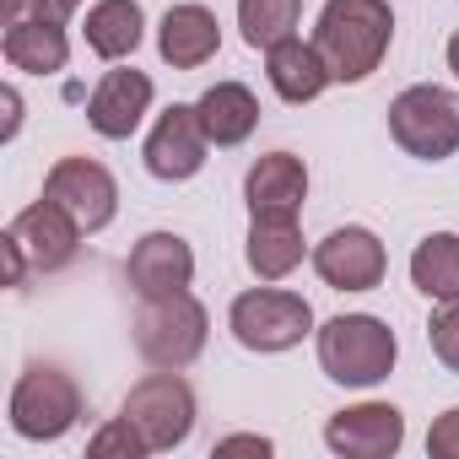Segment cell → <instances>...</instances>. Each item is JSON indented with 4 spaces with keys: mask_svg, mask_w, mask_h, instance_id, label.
<instances>
[{
    "mask_svg": "<svg viewBox=\"0 0 459 459\" xmlns=\"http://www.w3.org/2000/svg\"><path fill=\"white\" fill-rule=\"evenodd\" d=\"M394 39V17L389 0H325L319 28H314V49L325 55L335 82H368Z\"/></svg>",
    "mask_w": 459,
    "mask_h": 459,
    "instance_id": "1",
    "label": "cell"
},
{
    "mask_svg": "<svg viewBox=\"0 0 459 459\" xmlns=\"http://www.w3.org/2000/svg\"><path fill=\"white\" fill-rule=\"evenodd\" d=\"M76 244H82V221L60 200L44 195L39 205L17 211V221L0 238V249H6V287H22L28 271H39V276L65 271L76 260Z\"/></svg>",
    "mask_w": 459,
    "mask_h": 459,
    "instance_id": "2",
    "label": "cell"
},
{
    "mask_svg": "<svg viewBox=\"0 0 459 459\" xmlns=\"http://www.w3.org/2000/svg\"><path fill=\"white\" fill-rule=\"evenodd\" d=\"M394 357H400L394 330L373 314H335L319 330V368L346 389H368V384L389 378Z\"/></svg>",
    "mask_w": 459,
    "mask_h": 459,
    "instance_id": "3",
    "label": "cell"
},
{
    "mask_svg": "<svg viewBox=\"0 0 459 459\" xmlns=\"http://www.w3.org/2000/svg\"><path fill=\"white\" fill-rule=\"evenodd\" d=\"M205 308L184 292H168V298H141V314H135V351L152 362V368H189L200 351H205Z\"/></svg>",
    "mask_w": 459,
    "mask_h": 459,
    "instance_id": "4",
    "label": "cell"
},
{
    "mask_svg": "<svg viewBox=\"0 0 459 459\" xmlns=\"http://www.w3.org/2000/svg\"><path fill=\"white\" fill-rule=\"evenodd\" d=\"M82 421V389L65 368L33 362L12 389V432L28 443H55Z\"/></svg>",
    "mask_w": 459,
    "mask_h": 459,
    "instance_id": "5",
    "label": "cell"
},
{
    "mask_svg": "<svg viewBox=\"0 0 459 459\" xmlns=\"http://www.w3.org/2000/svg\"><path fill=\"white\" fill-rule=\"evenodd\" d=\"M119 416L146 437L152 454H168V448H178V443L195 432V389H189L173 368H157V373H146V378L125 394Z\"/></svg>",
    "mask_w": 459,
    "mask_h": 459,
    "instance_id": "6",
    "label": "cell"
},
{
    "mask_svg": "<svg viewBox=\"0 0 459 459\" xmlns=\"http://www.w3.org/2000/svg\"><path fill=\"white\" fill-rule=\"evenodd\" d=\"M389 135L421 162L454 157L459 152V92H448V87H405L389 103Z\"/></svg>",
    "mask_w": 459,
    "mask_h": 459,
    "instance_id": "7",
    "label": "cell"
},
{
    "mask_svg": "<svg viewBox=\"0 0 459 459\" xmlns=\"http://www.w3.org/2000/svg\"><path fill=\"white\" fill-rule=\"evenodd\" d=\"M227 325H233L244 351H292L308 330H314V308L298 292L281 287H255L238 292L233 308H227Z\"/></svg>",
    "mask_w": 459,
    "mask_h": 459,
    "instance_id": "8",
    "label": "cell"
},
{
    "mask_svg": "<svg viewBox=\"0 0 459 459\" xmlns=\"http://www.w3.org/2000/svg\"><path fill=\"white\" fill-rule=\"evenodd\" d=\"M44 195L60 200L82 221V233H103V227L114 221V211H119V184L92 157H60L49 168V178H44Z\"/></svg>",
    "mask_w": 459,
    "mask_h": 459,
    "instance_id": "9",
    "label": "cell"
},
{
    "mask_svg": "<svg viewBox=\"0 0 459 459\" xmlns=\"http://www.w3.org/2000/svg\"><path fill=\"white\" fill-rule=\"evenodd\" d=\"M314 271L335 292H373L384 281V271H389V255L368 227H335V233L314 249Z\"/></svg>",
    "mask_w": 459,
    "mask_h": 459,
    "instance_id": "10",
    "label": "cell"
},
{
    "mask_svg": "<svg viewBox=\"0 0 459 459\" xmlns=\"http://www.w3.org/2000/svg\"><path fill=\"white\" fill-rule=\"evenodd\" d=\"M205 130H200V114H195V103H173L157 125H152V135H146V173L152 178H162V184H184V178H195L200 168H205Z\"/></svg>",
    "mask_w": 459,
    "mask_h": 459,
    "instance_id": "11",
    "label": "cell"
},
{
    "mask_svg": "<svg viewBox=\"0 0 459 459\" xmlns=\"http://www.w3.org/2000/svg\"><path fill=\"white\" fill-rule=\"evenodd\" d=\"M325 443L346 459H389L400 443H405V416L384 400H368V405H346L325 421Z\"/></svg>",
    "mask_w": 459,
    "mask_h": 459,
    "instance_id": "12",
    "label": "cell"
},
{
    "mask_svg": "<svg viewBox=\"0 0 459 459\" xmlns=\"http://www.w3.org/2000/svg\"><path fill=\"white\" fill-rule=\"evenodd\" d=\"M125 276H130L135 298H168V292H184L195 281V255L178 233H146L130 249Z\"/></svg>",
    "mask_w": 459,
    "mask_h": 459,
    "instance_id": "13",
    "label": "cell"
},
{
    "mask_svg": "<svg viewBox=\"0 0 459 459\" xmlns=\"http://www.w3.org/2000/svg\"><path fill=\"white\" fill-rule=\"evenodd\" d=\"M152 108V76L146 71H108L98 82V92L87 98V125L103 141H130L135 125Z\"/></svg>",
    "mask_w": 459,
    "mask_h": 459,
    "instance_id": "14",
    "label": "cell"
},
{
    "mask_svg": "<svg viewBox=\"0 0 459 459\" xmlns=\"http://www.w3.org/2000/svg\"><path fill=\"white\" fill-rule=\"evenodd\" d=\"M249 216H298L308 200V168L292 152H265L244 178Z\"/></svg>",
    "mask_w": 459,
    "mask_h": 459,
    "instance_id": "15",
    "label": "cell"
},
{
    "mask_svg": "<svg viewBox=\"0 0 459 459\" xmlns=\"http://www.w3.org/2000/svg\"><path fill=\"white\" fill-rule=\"evenodd\" d=\"M0 49H6V65H12V71H28V76H55V71H65V60H71L65 28H60L55 17H39V12L6 22Z\"/></svg>",
    "mask_w": 459,
    "mask_h": 459,
    "instance_id": "16",
    "label": "cell"
},
{
    "mask_svg": "<svg viewBox=\"0 0 459 459\" xmlns=\"http://www.w3.org/2000/svg\"><path fill=\"white\" fill-rule=\"evenodd\" d=\"M216 49H221V28L205 6H173L157 28V55L173 71H200L205 60H216Z\"/></svg>",
    "mask_w": 459,
    "mask_h": 459,
    "instance_id": "17",
    "label": "cell"
},
{
    "mask_svg": "<svg viewBox=\"0 0 459 459\" xmlns=\"http://www.w3.org/2000/svg\"><path fill=\"white\" fill-rule=\"evenodd\" d=\"M195 114H200V130H205L211 146H238L260 125V103H255V92L244 82H216V87H205L200 103H195Z\"/></svg>",
    "mask_w": 459,
    "mask_h": 459,
    "instance_id": "18",
    "label": "cell"
},
{
    "mask_svg": "<svg viewBox=\"0 0 459 459\" xmlns=\"http://www.w3.org/2000/svg\"><path fill=\"white\" fill-rule=\"evenodd\" d=\"M265 76H271L276 98H287V103H314L335 82L325 55L314 44H303V39H281L276 49H265Z\"/></svg>",
    "mask_w": 459,
    "mask_h": 459,
    "instance_id": "19",
    "label": "cell"
},
{
    "mask_svg": "<svg viewBox=\"0 0 459 459\" xmlns=\"http://www.w3.org/2000/svg\"><path fill=\"white\" fill-rule=\"evenodd\" d=\"M244 260L260 281H281L303 265V233H298V216H255L249 221V244Z\"/></svg>",
    "mask_w": 459,
    "mask_h": 459,
    "instance_id": "20",
    "label": "cell"
},
{
    "mask_svg": "<svg viewBox=\"0 0 459 459\" xmlns=\"http://www.w3.org/2000/svg\"><path fill=\"white\" fill-rule=\"evenodd\" d=\"M141 28H146L141 0H98V6L87 12V28L82 33H87V49L98 60H125V55H135Z\"/></svg>",
    "mask_w": 459,
    "mask_h": 459,
    "instance_id": "21",
    "label": "cell"
},
{
    "mask_svg": "<svg viewBox=\"0 0 459 459\" xmlns=\"http://www.w3.org/2000/svg\"><path fill=\"white\" fill-rule=\"evenodd\" d=\"M411 281L421 298L432 303H454L459 298V233H432L416 244L411 255Z\"/></svg>",
    "mask_w": 459,
    "mask_h": 459,
    "instance_id": "22",
    "label": "cell"
},
{
    "mask_svg": "<svg viewBox=\"0 0 459 459\" xmlns=\"http://www.w3.org/2000/svg\"><path fill=\"white\" fill-rule=\"evenodd\" d=\"M303 0H238V28L249 49H276L281 39H292Z\"/></svg>",
    "mask_w": 459,
    "mask_h": 459,
    "instance_id": "23",
    "label": "cell"
},
{
    "mask_svg": "<svg viewBox=\"0 0 459 459\" xmlns=\"http://www.w3.org/2000/svg\"><path fill=\"white\" fill-rule=\"evenodd\" d=\"M87 454H92V459H114V454H119V459H141V454H152V448H146V437L119 416V421H108L103 432H92Z\"/></svg>",
    "mask_w": 459,
    "mask_h": 459,
    "instance_id": "24",
    "label": "cell"
},
{
    "mask_svg": "<svg viewBox=\"0 0 459 459\" xmlns=\"http://www.w3.org/2000/svg\"><path fill=\"white\" fill-rule=\"evenodd\" d=\"M427 341H432V357H437L448 373H459V298H454V303H443V308L432 314Z\"/></svg>",
    "mask_w": 459,
    "mask_h": 459,
    "instance_id": "25",
    "label": "cell"
},
{
    "mask_svg": "<svg viewBox=\"0 0 459 459\" xmlns=\"http://www.w3.org/2000/svg\"><path fill=\"white\" fill-rule=\"evenodd\" d=\"M427 454H432V459H459V405L443 411V416L432 421V432H427Z\"/></svg>",
    "mask_w": 459,
    "mask_h": 459,
    "instance_id": "26",
    "label": "cell"
},
{
    "mask_svg": "<svg viewBox=\"0 0 459 459\" xmlns=\"http://www.w3.org/2000/svg\"><path fill=\"white\" fill-rule=\"evenodd\" d=\"M216 454H271V437H255V432H244V437H221Z\"/></svg>",
    "mask_w": 459,
    "mask_h": 459,
    "instance_id": "27",
    "label": "cell"
},
{
    "mask_svg": "<svg viewBox=\"0 0 459 459\" xmlns=\"http://www.w3.org/2000/svg\"><path fill=\"white\" fill-rule=\"evenodd\" d=\"M76 6H82V0H33V12H39V17H55V22H65Z\"/></svg>",
    "mask_w": 459,
    "mask_h": 459,
    "instance_id": "28",
    "label": "cell"
},
{
    "mask_svg": "<svg viewBox=\"0 0 459 459\" xmlns=\"http://www.w3.org/2000/svg\"><path fill=\"white\" fill-rule=\"evenodd\" d=\"M0 103H6V141H12V135H17V125H22V98H17V87L0 92Z\"/></svg>",
    "mask_w": 459,
    "mask_h": 459,
    "instance_id": "29",
    "label": "cell"
},
{
    "mask_svg": "<svg viewBox=\"0 0 459 459\" xmlns=\"http://www.w3.org/2000/svg\"><path fill=\"white\" fill-rule=\"evenodd\" d=\"M448 71H454V76H459V33H454V39H448Z\"/></svg>",
    "mask_w": 459,
    "mask_h": 459,
    "instance_id": "30",
    "label": "cell"
}]
</instances>
